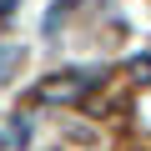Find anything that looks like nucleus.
I'll return each instance as SVG.
<instances>
[{
	"instance_id": "1",
	"label": "nucleus",
	"mask_w": 151,
	"mask_h": 151,
	"mask_svg": "<svg viewBox=\"0 0 151 151\" xmlns=\"http://www.w3.org/2000/svg\"><path fill=\"white\" fill-rule=\"evenodd\" d=\"M15 5H20V0H0V15H10V10H15Z\"/></svg>"
}]
</instances>
